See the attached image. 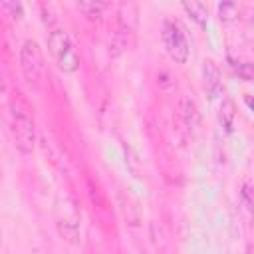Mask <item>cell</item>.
Listing matches in <instances>:
<instances>
[{
  "label": "cell",
  "mask_w": 254,
  "mask_h": 254,
  "mask_svg": "<svg viewBox=\"0 0 254 254\" xmlns=\"http://www.w3.org/2000/svg\"><path fill=\"white\" fill-rule=\"evenodd\" d=\"M20 67H22V73L26 77V81L38 89L42 79H44V56H42V50L38 46V42L34 40H26L22 44V50H20Z\"/></svg>",
  "instance_id": "3"
},
{
  "label": "cell",
  "mask_w": 254,
  "mask_h": 254,
  "mask_svg": "<svg viewBox=\"0 0 254 254\" xmlns=\"http://www.w3.org/2000/svg\"><path fill=\"white\" fill-rule=\"evenodd\" d=\"M123 151H125V163H127V169L131 171V175L133 177H137V179H141L143 175V169H141V161H139V157H137V153L129 147V145H125L123 147Z\"/></svg>",
  "instance_id": "13"
},
{
  "label": "cell",
  "mask_w": 254,
  "mask_h": 254,
  "mask_svg": "<svg viewBox=\"0 0 254 254\" xmlns=\"http://www.w3.org/2000/svg\"><path fill=\"white\" fill-rule=\"evenodd\" d=\"M183 10L189 14V18L192 22H196L200 28L206 26V18H208V12H206V6L202 2H183Z\"/></svg>",
  "instance_id": "10"
},
{
  "label": "cell",
  "mask_w": 254,
  "mask_h": 254,
  "mask_svg": "<svg viewBox=\"0 0 254 254\" xmlns=\"http://www.w3.org/2000/svg\"><path fill=\"white\" fill-rule=\"evenodd\" d=\"M240 14V8L236 2H220L218 4V18L222 22H234Z\"/></svg>",
  "instance_id": "14"
},
{
  "label": "cell",
  "mask_w": 254,
  "mask_h": 254,
  "mask_svg": "<svg viewBox=\"0 0 254 254\" xmlns=\"http://www.w3.org/2000/svg\"><path fill=\"white\" fill-rule=\"evenodd\" d=\"M234 117H236V105H234V101L228 99V97L222 99L220 111H218V121H220L222 129H224L226 133L232 131V127H234Z\"/></svg>",
  "instance_id": "9"
},
{
  "label": "cell",
  "mask_w": 254,
  "mask_h": 254,
  "mask_svg": "<svg viewBox=\"0 0 254 254\" xmlns=\"http://www.w3.org/2000/svg\"><path fill=\"white\" fill-rule=\"evenodd\" d=\"M244 101H246V105L254 111V97H252V95H246V97H244Z\"/></svg>",
  "instance_id": "17"
},
{
  "label": "cell",
  "mask_w": 254,
  "mask_h": 254,
  "mask_svg": "<svg viewBox=\"0 0 254 254\" xmlns=\"http://www.w3.org/2000/svg\"><path fill=\"white\" fill-rule=\"evenodd\" d=\"M6 8H10V10H12V16H14L16 20H20V18H22V4H18V2H16V4H14V2H8V4H6Z\"/></svg>",
  "instance_id": "16"
},
{
  "label": "cell",
  "mask_w": 254,
  "mask_h": 254,
  "mask_svg": "<svg viewBox=\"0 0 254 254\" xmlns=\"http://www.w3.org/2000/svg\"><path fill=\"white\" fill-rule=\"evenodd\" d=\"M202 79H204L206 93L210 95V99H214L220 93L222 83H220V69L212 60H204L202 62Z\"/></svg>",
  "instance_id": "5"
},
{
  "label": "cell",
  "mask_w": 254,
  "mask_h": 254,
  "mask_svg": "<svg viewBox=\"0 0 254 254\" xmlns=\"http://www.w3.org/2000/svg\"><path fill=\"white\" fill-rule=\"evenodd\" d=\"M246 254H254V246H252V244L246 248Z\"/></svg>",
  "instance_id": "18"
},
{
  "label": "cell",
  "mask_w": 254,
  "mask_h": 254,
  "mask_svg": "<svg viewBox=\"0 0 254 254\" xmlns=\"http://www.w3.org/2000/svg\"><path fill=\"white\" fill-rule=\"evenodd\" d=\"M48 50L62 71L73 73L79 67V58H77V52H75L73 42L67 36V32H64L60 28L52 30L48 36Z\"/></svg>",
  "instance_id": "2"
},
{
  "label": "cell",
  "mask_w": 254,
  "mask_h": 254,
  "mask_svg": "<svg viewBox=\"0 0 254 254\" xmlns=\"http://www.w3.org/2000/svg\"><path fill=\"white\" fill-rule=\"evenodd\" d=\"M250 30H252V34H254V14H252V18H250Z\"/></svg>",
  "instance_id": "19"
},
{
  "label": "cell",
  "mask_w": 254,
  "mask_h": 254,
  "mask_svg": "<svg viewBox=\"0 0 254 254\" xmlns=\"http://www.w3.org/2000/svg\"><path fill=\"white\" fill-rule=\"evenodd\" d=\"M119 206H121V212L125 216V220L131 224V226H137L141 222V214H139V208L133 200L131 194H125V192H119Z\"/></svg>",
  "instance_id": "8"
},
{
  "label": "cell",
  "mask_w": 254,
  "mask_h": 254,
  "mask_svg": "<svg viewBox=\"0 0 254 254\" xmlns=\"http://www.w3.org/2000/svg\"><path fill=\"white\" fill-rule=\"evenodd\" d=\"M10 115H12V133H14V141L20 153H32L34 149V141H36V131H34V121L28 113V107L22 99L14 97L10 99Z\"/></svg>",
  "instance_id": "1"
},
{
  "label": "cell",
  "mask_w": 254,
  "mask_h": 254,
  "mask_svg": "<svg viewBox=\"0 0 254 254\" xmlns=\"http://www.w3.org/2000/svg\"><path fill=\"white\" fill-rule=\"evenodd\" d=\"M77 8L89 18V20H99L101 18V12L107 8V4L105 2H79L77 4Z\"/></svg>",
  "instance_id": "12"
},
{
  "label": "cell",
  "mask_w": 254,
  "mask_h": 254,
  "mask_svg": "<svg viewBox=\"0 0 254 254\" xmlns=\"http://www.w3.org/2000/svg\"><path fill=\"white\" fill-rule=\"evenodd\" d=\"M234 71L238 73V77L246 81H254V62H238L234 65Z\"/></svg>",
  "instance_id": "15"
},
{
  "label": "cell",
  "mask_w": 254,
  "mask_h": 254,
  "mask_svg": "<svg viewBox=\"0 0 254 254\" xmlns=\"http://www.w3.org/2000/svg\"><path fill=\"white\" fill-rule=\"evenodd\" d=\"M58 230H60V234H62V238H64L65 242H69V244H79V228H77L75 222L64 218V220L58 222Z\"/></svg>",
  "instance_id": "11"
},
{
  "label": "cell",
  "mask_w": 254,
  "mask_h": 254,
  "mask_svg": "<svg viewBox=\"0 0 254 254\" xmlns=\"http://www.w3.org/2000/svg\"><path fill=\"white\" fill-rule=\"evenodd\" d=\"M161 36H163V44H165V50L171 56V60H175L177 64H185L189 60V44L185 40V34L181 32V28L175 22L165 20Z\"/></svg>",
  "instance_id": "4"
},
{
  "label": "cell",
  "mask_w": 254,
  "mask_h": 254,
  "mask_svg": "<svg viewBox=\"0 0 254 254\" xmlns=\"http://www.w3.org/2000/svg\"><path fill=\"white\" fill-rule=\"evenodd\" d=\"M183 123L187 127V131H196V127L200 123V113H198V107L192 97L183 99Z\"/></svg>",
  "instance_id": "7"
},
{
  "label": "cell",
  "mask_w": 254,
  "mask_h": 254,
  "mask_svg": "<svg viewBox=\"0 0 254 254\" xmlns=\"http://www.w3.org/2000/svg\"><path fill=\"white\" fill-rule=\"evenodd\" d=\"M149 236H151V244L155 248L157 254H167L169 250V238L165 232V226L159 220H151L149 222Z\"/></svg>",
  "instance_id": "6"
}]
</instances>
